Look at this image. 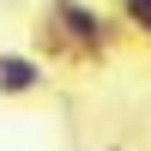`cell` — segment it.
I'll list each match as a JSON object with an SVG mask.
<instances>
[{
  "label": "cell",
  "mask_w": 151,
  "mask_h": 151,
  "mask_svg": "<svg viewBox=\"0 0 151 151\" xmlns=\"http://www.w3.org/2000/svg\"><path fill=\"white\" fill-rule=\"evenodd\" d=\"M115 18L127 24V30H139L151 42V0H115Z\"/></svg>",
  "instance_id": "3"
},
{
  "label": "cell",
  "mask_w": 151,
  "mask_h": 151,
  "mask_svg": "<svg viewBox=\"0 0 151 151\" xmlns=\"http://www.w3.org/2000/svg\"><path fill=\"white\" fill-rule=\"evenodd\" d=\"M42 85H48L42 55H30V48H0V97H36Z\"/></svg>",
  "instance_id": "2"
},
{
  "label": "cell",
  "mask_w": 151,
  "mask_h": 151,
  "mask_svg": "<svg viewBox=\"0 0 151 151\" xmlns=\"http://www.w3.org/2000/svg\"><path fill=\"white\" fill-rule=\"evenodd\" d=\"M42 18L73 42V55H79V60H103V55H109V42L121 36V30H115V18H109L97 0H42Z\"/></svg>",
  "instance_id": "1"
}]
</instances>
